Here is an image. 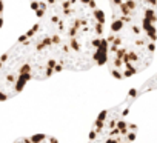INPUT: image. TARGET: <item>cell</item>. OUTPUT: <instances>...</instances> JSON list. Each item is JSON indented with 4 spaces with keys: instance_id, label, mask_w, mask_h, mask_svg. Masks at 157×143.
<instances>
[{
    "instance_id": "cell-1",
    "label": "cell",
    "mask_w": 157,
    "mask_h": 143,
    "mask_svg": "<svg viewBox=\"0 0 157 143\" xmlns=\"http://www.w3.org/2000/svg\"><path fill=\"white\" fill-rule=\"evenodd\" d=\"M66 69L83 71L66 42L37 22L0 57V102L19 96L31 80H46Z\"/></svg>"
},
{
    "instance_id": "cell-2",
    "label": "cell",
    "mask_w": 157,
    "mask_h": 143,
    "mask_svg": "<svg viewBox=\"0 0 157 143\" xmlns=\"http://www.w3.org/2000/svg\"><path fill=\"white\" fill-rule=\"evenodd\" d=\"M157 45V8L140 6L111 19L105 37V65L116 79L145 71Z\"/></svg>"
},
{
    "instance_id": "cell-5",
    "label": "cell",
    "mask_w": 157,
    "mask_h": 143,
    "mask_svg": "<svg viewBox=\"0 0 157 143\" xmlns=\"http://www.w3.org/2000/svg\"><path fill=\"white\" fill-rule=\"evenodd\" d=\"M3 25V0H0V29Z\"/></svg>"
},
{
    "instance_id": "cell-3",
    "label": "cell",
    "mask_w": 157,
    "mask_h": 143,
    "mask_svg": "<svg viewBox=\"0 0 157 143\" xmlns=\"http://www.w3.org/2000/svg\"><path fill=\"white\" fill-rule=\"evenodd\" d=\"M123 105L100 112L91 126L86 143H134L137 126L126 120Z\"/></svg>"
},
{
    "instance_id": "cell-4",
    "label": "cell",
    "mask_w": 157,
    "mask_h": 143,
    "mask_svg": "<svg viewBox=\"0 0 157 143\" xmlns=\"http://www.w3.org/2000/svg\"><path fill=\"white\" fill-rule=\"evenodd\" d=\"M14 143H59L56 137L46 134H34L29 137H20Z\"/></svg>"
}]
</instances>
